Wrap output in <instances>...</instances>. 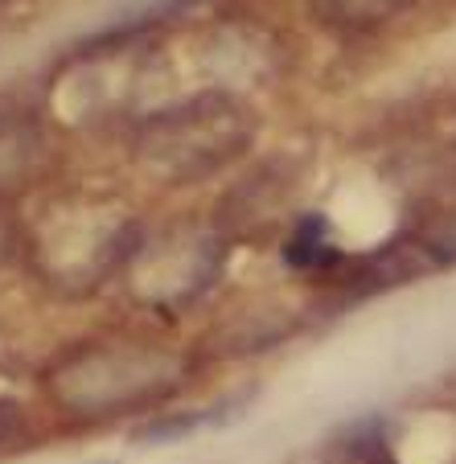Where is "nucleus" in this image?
Returning <instances> with one entry per match:
<instances>
[{"label":"nucleus","instance_id":"obj_2","mask_svg":"<svg viewBox=\"0 0 456 464\" xmlns=\"http://www.w3.org/2000/svg\"><path fill=\"white\" fill-rule=\"evenodd\" d=\"M259 115L230 91H198L141 115L132 160L160 185H198L251 152Z\"/></svg>","mask_w":456,"mask_h":464},{"label":"nucleus","instance_id":"obj_1","mask_svg":"<svg viewBox=\"0 0 456 464\" xmlns=\"http://www.w3.org/2000/svg\"><path fill=\"white\" fill-rule=\"evenodd\" d=\"M189 378V358L152 337L103 334L66 345L45 366L42 386L50 403L71 420L103 423L173 399Z\"/></svg>","mask_w":456,"mask_h":464},{"label":"nucleus","instance_id":"obj_5","mask_svg":"<svg viewBox=\"0 0 456 464\" xmlns=\"http://www.w3.org/2000/svg\"><path fill=\"white\" fill-rule=\"evenodd\" d=\"M308 17L329 34H345V37H362L374 29L391 25L395 17L412 13L420 0H305Z\"/></svg>","mask_w":456,"mask_h":464},{"label":"nucleus","instance_id":"obj_4","mask_svg":"<svg viewBox=\"0 0 456 464\" xmlns=\"http://www.w3.org/2000/svg\"><path fill=\"white\" fill-rule=\"evenodd\" d=\"M50 160V136L34 111H0V206L25 198Z\"/></svg>","mask_w":456,"mask_h":464},{"label":"nucleus","instance_id":"obj_6","mask_svg":"<svg viewBox=\"0 0 456 464\" xmlns=\"http://www.w3.org/2000/svg\"><path fill=\"white\" fill-rule=\"evenodd\" d=\"M284 259L296 272H334L337 263H342V251L325 238V218L308 214V218H300L292 227L288 243H284Z\"/></svg>","mask_w":456,"mask_h":464},{"label":"nucleus","instance_id":"obj_8","mask_svg":"<svg viewBox=\"0 0 456 464\" xmlns=\"http://www.w3.org/2000/svg\"><path fill=\"white\" fill-rule=\"evenodd\" d=\"M21 431H25V407L13 394H0V452L17 444Z\"/></svg>","mask_w":456,"mask_h":464},{"label":"nucleus","instance_id":"obj_7","mask_svg":"<svg viewBox=\"0 0 456 464\" xmlns=\"http://www.w3.org/2000/svg\"><path fill=\"white\" fill-rule=\"evenodd\" d=\"M420 243L428 246V255H432V263H436V267L456 263V210H448L440 222H432L428 235H423Z\"/></svg>","mask_w":456,"mask_h":464},{"label":"nucleus","instance_id":"obj_3","mask_svg":"<svg viewBox=\"0 0 456 464\" xmlns=\"http://www.w3.org/2000/svg\"><path fill=\"white\" fill-rule=\"evenodd\" d=\"M34 246L45 280L79 296V292H95L107 276L128 272V263L144 246V230L123 210L71 202L37 222Z\"/></svg>","mask_w":456,"mask_h":464}]
</instances>
